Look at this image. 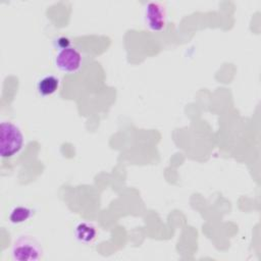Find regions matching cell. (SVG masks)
<instances>
[{
    "label": "cell",
    "mask_w": 261,
    "mask_h": 261,
    "mask_svg": "<svg viewBox=\"0 0 261 261\" xmlns=\"http://www.w3.org/2000/svg\"><path fill=\"white\" fill-rule=\"evenodd\" d=\"M24 137L20 128L11 121L2 120L0 124V154L2 158L16 155L22 148Z\"/></svg>",
    "instance_id": "6da1fadb"
},
{
    "label": "cell",
    "mask_w": 261,
    "mask_h": 261,
    "mask_svg": "<svg viewBox=\"0 0 261 261\" xmlns=\"http://www.w3.org/2000/svg\"><path fill=\"white\" fill-rule=\"evenodd\" d=\"M42 255L40 243L31 236H20L12 245L11 256L14 261H38Z\"/></svg>",
    "instance_id": "7a4b0ae2"
},
{
    "label": "cell",
    "mask_w": 261,
    "mask_h": 261,
    "mask_svg": "<svg viewBox=\"0 0 261 261\" xmlns=\"http://www.w3.org/2000/svg\"><path fill=\"white\" fill-rule=\"evenodd\" d=\"M54 63L57 69L65 73L76 72L83 63L82 53L74 47L58 50L55 55Z\"/></svg>",
    "instance_id": "3957f363"
},
{
    "label": "cell",
    "mask_w": 261,
    "mask_h": 261,
    "mask_svg": "<svg viewBox=\"0 0 261 261\" xmlns=\"http://www.w3.org/2000/svg\"><path fill=\"white\" fill-rule=\"evenodd\" d=\"M144 20L149 30L160 32L166 25V9L160 2L147 3L144 10Z\"/></svg>",
    "instance_id": "277c9868"
},
{
    "label": "cell",
    "mask_w": 261,
    "mask_h": 261,
    "mask_svg": "<svg viewBox=\"0 0 261 261\" xmlns=\"http://www.w3.org/2000/svg\"><path fill=\"white\" fill-rule=\"evenodd\" d=\"M60 86V79L54 74H47L37 82V92L42 97L51 96L57 92Z\"/></svg>",
    "instance_id": "5b68a950"
},
{
    "label": "cell",
    "mask_w": 261,
    "mask_h": 261,
    "mask_svg": "<svg viewBox=\"0 0 261 261\" xmlns=\"http://www.w3.org/2000/svg\"><path fill=\"white\" fill-rule=\"evenodd\" d=\"M74 236L79 242L83 244H90L97 237V228L91 222L81 221L74 227Z\"/></svg>",
    "instance_id": "8992f818"
},
{
    "label": "cell",
    "mask_w": 261,
    "mask_h": 261,
    "mask_svg": "<svg viewBox=\"0 0 261 261\" xmlns=\"http://www.w3.org/2000/svg\"><path fill=\"white\" fill-rule=\"evenodd\" d=\"M33 215V210L25 206H16L9 213V221L13 224H19L28 219H30Z\"/></svg>",
    "instance_id": "52a82bcc"
},
{
    "label": "cell",
    "mask_w": 261,
    "mask_h": 261,
    "mask_svg": "<svg viewBox=\"0 0 261 261\" xmlns=\"http://www.w3.org/2000/svg\"><path fill=\"white\" fill-rule=\"evenodd\" d=\"M71 42L67 37H58L54 40V46L58 49V50H62V49H66L71 47Z\"/></svg>",
    "instance_id": "ba28073f"
}]
</instances>
